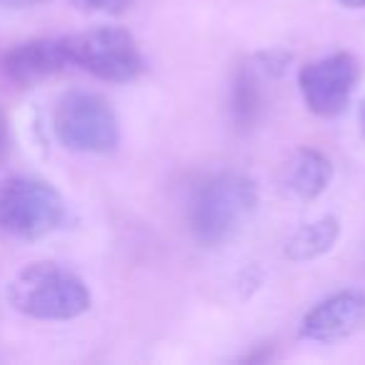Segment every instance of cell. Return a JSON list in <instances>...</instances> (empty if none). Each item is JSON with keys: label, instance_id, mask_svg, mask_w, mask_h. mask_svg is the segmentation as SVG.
Wrapping results in <instances>:
<instances>
[{"label": "cell", "instance_id": "1", "mask_svg": "<svg viewBox=\"0 0 365 365\" xmlns=\"http://www.w3.org/2000/svg\"><path fill=\"white\" fill-rule=\"evenodd\" d=\"M8 300L28 318L71 320L91 308V290L73 270L51 260H41L26 265L11 280Z\"/></svg>", "mask_w": 365, "mask_h": 365}, {"label": "cell", "instance_id": "2", "mask_svg": "<svg viewBox=\"0 0 365 365\" xmlns=\"http://www.w3.org/2000/svg\"><path fill=\"white\" fill-rule=\"evenodd\" d=\"M258 205V185L243 173H220L195 190L188 218L193 235L203 245L230 240Z\"/></svg>", "mask_w": 365, "mask_h": 365}, {"label": "cell", "instance_id": "3", "mask_svg": "<svg viewBox=\"0 0 365 365\" xmlns=\"http://www.w3.org/2000/svg\"><path fill=\"white\" fill-rule=\"evenodd\" d=\"M66 220L63 195L41 178H8L0 185V228L21 240H38Z\"/></svg>", "mask_w": 365, "mask_h": 365}, {"label": "cell", "instance_id": "4", "mask_svg": "<svg viewBox=\"0 0 365 365\" xmlns=\"http://www.w3.org/2000/svg\"><path fill=\"white\" fill-rule=\"evenodd\" d=\"M53 128L58 140L76 153L103 155L115 150L120 140V128L110 103L88 91H71L58 101Z\"/></svg>", "mask_w": 365, "mask_h": 365}, {"label": "cell", "instance_id": "5", "mask_svg": "<svg viewBox=\"0 0 365 365\" xmlns=\"http://www.w3.org/2000/svg\"><path fill=\"white\" fill-rule=\"evenodd\" d=\"M66 53L73 66L108 83H130L145 71L143 53L125 28H93L66 36Z\"/></svg>", "mask_w": 365, "mask_h": 365}, {"label": "cell", "instance_id": "6", "mask_svg": "<svg viewBox=\"0 0 365 365\" xmlns=\"http://www.w3.org/2000/svg\"><path fill=\"white\" fill-rule=\"evenodd\" d=\"M360 78V66L350 53H333L300 68L298 86L310 113L335 118L348 108Z\"/></svg>", "mask_w": 365, "mask_h": 365}, {"label": "cell", "instance_id": "7", "mask_svg": "<svg viewBox=\"0 0 365 365\" xmlns=\"http://www.w3.org/2000/svg\"><path fill=\"white\" fill-rule=\"evenodd\" d=\"M365 328V293L340 290L303 315L298 335L313 343H340Z\"/></svg>", "mask_w": 365, "mask_h": 365}, {"label": "cell", "instance_id": "8", "mask_svg": "<svg viewBox=\"0 0 365 365\" xmlns=\"http://www.w3.org/2000/svg\"><path fill=\"white\" fill-rule=\"evenodd\" d=\"M68 53L63 38H36L13 46L3 53V73L18 86H36L46 78L61 73L68 66Z\"/></svg>", "mask_w": 365, "mask_h": 365}, {"label": "cell", "instance_id": "9", "mask_svg": "<svg viewBox=\"0 0 365 365\" xmlns=\"http://www.w3.org/2000/svg\"><path fill=\"white\" fill-rule=\"evenodd\" d=\"M333 168L330 160L315 148H300L283 168V190L298 203H310L328 188Z\"/></svg>", "mask_w": 365, "mask_h": 365}, {"label": "cell", "instance_id": "10", "mask_svg": "<svg viewBox=\"0 0 365 365\" xmlns=\"http://www.w3.org/2000/svg\"><path fill=\"white\" fill-rule=\"evenodd\" d=\"M338 235L340 220L335 215H325V218H318L313 223L300 225L285 243V258L298 260V263L320 258V255L333 250V245L338 243Z\"/></svg>", "mask_w": 365, "mask_h": 365}, {"label": "cell", "instance_id": "11", "mask_svg": "<svg viewBox=\"0 0 365 365\" xmlns=\"http://www.w3.org/2000/svg\"><path fill=\"white\" fill-rule=\"evenodd\" d=\"M263 113V91L255 66H240L230 88V118L240 130H248Z\"/></svg>", "mask_w": 365, "mask_h": 365}, {"label": "cell", "instance_id": "12", "mask_svg": "<svg viewBox=\"0 0 365 365\" xmlns=\"http://www.w3.org/2000/svg\"><path fill=\"white\" fill-rule=\"evenodd\" d=\"M133 0H73V6L86 13H106V16H120L130 8Z\"/></svg>", "mask_w": 365, "mask_h": 365}, {"label": "cell", "instance_id": "13", "mask_svg": "<svg viewBox=\"0 0 365 365\" xmlns=\"http://www.w3.org/2000/svg\"><path fill=\"white\" fill-rule=\"evenodd\" d=\"M8 153V118L6 113L0 110V160L6 158Z\"/></svg>", "mask_w": 365, "mask_h": 365}, {"label": "cell", "instance_id": "14", "mask_svg": "<svg viewBox=\"0 0 365 365\" xmlns=\"http://www.w3.org/2000/svg\"><path fill=\"white\" fill-rule=\"evenodd\" d=\"M0 3L8 8H28V6H33V3H38V0H0Z\"/></svg>", "mask_w": 365, "mask_h": 365}, {"label": "cell", "instance_id": "15", "mask_svg": "<svg viewBox=\"0 0 365 365\" xmlns=\"http://www.w3.org/2000/svg\"><path fill=\"white\" fill-rule=\"evenodd\" d=\"M338 3L345 8H365V0H338Z\"/></svg>", "mask_w": 365, "mask_h": 365}, {"label": "cell", "instance_id": "16", "mask_svg": "<svg viewBox=\"0 0 365 365\" xmlns=\"http://www.w3.org/2000/svg\"><path fill=\"white\" fill-rule=\"evenodd\" d=\"M358 123H360V133L365 138V101L360 103V110H358Z\"/></svg>", "mask_w": 365, "mask_h": 365}]
</instances>
